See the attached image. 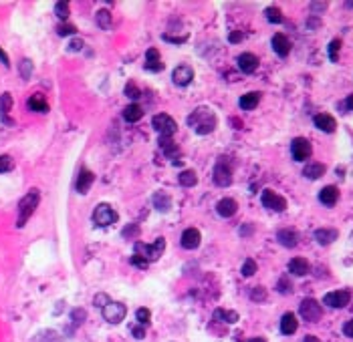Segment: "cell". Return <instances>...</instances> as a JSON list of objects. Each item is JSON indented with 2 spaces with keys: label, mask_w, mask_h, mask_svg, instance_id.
Wrapping results in <instances>:
<instances>
[{
  "label": "cell",
  "mask_w": 353,
  "mask_h": 342,
  "mask_svg": "<svg viewBox=\"0 0 353 342\" xmlns=\"http://www.w3.org/2000/svg\"><path fill=\"white\" fill-rule=\"evenodd\" d=\"M188 125L194 127L198 135H208L216 129V115L208 107H198L188 117Z\"/></svg>",
  "instance_id": "cell-1"
},
{
  "label": "cell",
  "mask_w": 353,
  "mask_h": 342,
  "mask_svg": "<svg viewBox=\"0 0 353 342\" xmlns=\"http://www.w3.org/2000/svg\"><path fill=\"white\" fill-rule=\"evenodd\" d=\"M39 201H41L39 190L26 192V195L18 201V217H16V226H18V228H22L28 220H31V215H33L35 209L39 207Z\"/></svg>",
  "instance_id": "cell-2"
},
{
  "label": "cell",
  "mask_w": 353,
  "mask_h": 342,
  "mask_svg": "<svg viewBox=\"0 0 353 342\" xmlns=\"http://www.w3.org/2000/svg\"><path fill=\"white\" fill-rule=\"evenodd\" d=\"M135 254L141 256L145 262H156L162 258L164 250H166V240L164 238H158L154 244H141V242H135Z\"/></svg>",
  "instance_id": "cell-3"
},
{
  "label": "cell",
  "mask_w": 353,
  "mask_h": 342,
  "mask_svg": "<svg viewBox=\"0 0 353 342\" xmlns=\"http://www.w3.org/2000/svg\"><path fill=\"white\" fill-rule=\"evenodd\" d=\"M152 127H154V131H158L160 137L168 139V137H172L176 131H178V123H176L170 115L160 113V115H156V117L152 119Z\"/></svg>",
  "instance_id": "cell-4"
},
{
  "label": "cell",
  "mask_w": 353,
  "mask_h": 342,
  "mask_svg": "<svg viewBox=\"0 0 353 342\" xmlns=\"http://www.w3.org/2000/svg\"><path fill=\"white\" fill-rule=\"evenodd\" d=\"M101 314H103V320H107L109 324H119L125 320L127 308L121 302H109L107 306L101 308Z\"/></svg>",
  "instance_id": "cell-5"
},
{
  "label": "cell",
  "mask_w": 353,
  "mask_h": 342,
  "mask_svg": "<svg viewBox=\"0 0 353 342\" xmlns=\"http://www.w3.org/2000/svg\"><path fill=\"white\" fill-rule=\"evenodd\" d=\"M93 222L99 226V228H109L117 222V211L109 205V203H99L93 211Z\"/></svg>",
  "instance_id": "cell-6"
},
{
  "label": "cell",
  "mask_w": 353,
  "mask_h": 342,
  "mask_svg": "<svg viewBox=\"0 0 353 342\" xmlns=\"http://www.w3.org/2000/svg\"><path fill=\"white\" fill-rule=\"evenodd\" d=\"M214 183L220 188H228L232 183V163L228 157H220L214 165Z\"/></svg>",
  "instance_id": "cell-7"
},
{
  "label": "cell",
  "mask_w": 353,
  "mask_h": 342,
  "mask_svg": "<svg viewBox=\"0 0 353 342\" xmlns=\"http://www.w3.org/2000/svg\"><path fill=\"white\" fill-rule=\"evenodd\" d=\"M299 312H301V318L307 320V322H317L321 316H323V308L317 300L313 298H305L299 306Z\"/></svg>",
  "instance_id": "cell-8"
},
{
  "label": "cell",
  "mask_w": 353,
  "mask_h": 342,
  "mask_svg": "<svg viewBox=\"0 0 353 342\" xmlns=\"http://www.w3.org/2000/svg\"><path fill=\"white\" fill-rule=\"evenodd\" d=\"M291 153H293V159L295 161H307L313 153V147L309 143V139L305 137H297L295 141L291 143Z\"/></svg>",
  "instance_id": "cell-9"
},
{
  "label": "cell",
  "mask_w": 353,
  "mask_h": 342,
  "mask_svg": "<svg viewBox=\"0 0 353 342\" xmlns=\"http://www.w3.org/2000/svg\"><path fill=\"white\" fill-rule=\"evenodd\" d=\"M260 201H262L264 207L273 209V211H285L287 209V199L273 190H264L262 195H260Z\"/></svg>",
  "instance_id": "cell-10"
},
{
  "label": "cell",
  "mask_w": 353,
  "mask_h": 342,
  "mask_svg": "<svg viewBox=\"0 0 353 342\" xmlns=\"http://www.w3.org/2000/svg\"><path fill=\"white\" fill-rule=\"evenodd\" d=\"M351 302V292L349 290H335L329 292L323 298V304H327L329 308H345Z\"/></svg>",
  "instance_id": "cell-11"
},
{
  "label": "cell",
  "mask_w": 353,
  "mask_h": 342,
  "mask_svg": "<svg viewBox=\"0 0 353 342\" xmlns=\"http://www.w3.org/2000/svg\"><path fill=\"white\" fill-rule=\"evenodd\" d=\"M194 79V69L188 67V65H180V67H176L174 73H172V81L178 85V87H188Z\"/></svg>",
  "instance_id": "cell-12"
},
{
  "label": "cell",
  "mask_w": 353,
  "mask_h": 342,
  "mask_svg": "<svg viewBox=\"0 0 353 342\" xmlns=\"http://www.w3.org/2000/svg\"><path fill=\"white\" fill-rule=\"evenodd\" d=\"M236 63H238V69H240L242 73L252 75V73L258 69V56L252 54V52H242V54L238 56Z\"/></svg>",
  "instance_id": "cell-13"
},
{
  "label": "cell",
  "mask_w": 353,
  "mask_h": 342,
  "mask_svg": "<svg viewBox=\"0 0 353 342\" xmlns=\"http://www.w3.org/2000/svg\"><path fill=\"white\" fill-rule=\"evenodd\" d=\"M313 123H315V127L321 129L323 133H333V131L337 129V121H335L331 115H327V113H319V115H315Z\"/></svg>",
  "instance_id": "cell-14"
},
{
  "label": "cell",
  "mask_w": 353,
  "mask_h": 342,
  "mask_svg": "<svg viewBox=\"0 0 353 342\" xmlns=\"http://www.w3.org/2000/svg\"><path fill=\"white\" fill-rule=\"evenodd\" d=\"M93 181H95V175H93L89 169H81L79 175H77L75 188H77L79 194H87V192H89V188L93 185Z\"/></svg>",
  "instance_id": "cell-15"
},
{
  "label": "cell",
  "mask_w": 353,
  "mask_h": 342,
  "mask_svg": "<svg viewBox=\"0 0 353 342\" xmlns=\"http://www.w3.org/2000/svg\"><path fill=\"white\" fill-rule=\"evenodd\" d=\"M200 240H202L200 232L196 228H188L182 234V247H186V250H196L200 245Z\"/></svg>",
  "instance_id": "cell-16"
},
{
  "label": "cell",
  "mask_w": 353,
  "mask_h": 342,
  "mask_svg": "<svg viewBox=\"0 0 353 342\" xmlns=\"http://www.w3.org/2000/svg\"><path fill=\"white\" fill-rule=\"evenodd\" d=\"M160 147H162V151L166 153V157L174 159V163H180V147L176 145L170 137H168V139L160 137Z\"/></svg>",
  "instance_id": "cell-17"
},
{
  "label": "cell",
  "mask_w": 353,
  "mask_h": 342,
  "mask_svg": "<svg viewBox=\"0 0 353 342\" xmlns=\"http://www.w3.org/2000/svg\"><path fill=\"white\" fill-rule=\"evenodd\" d=\"M297 328H299V320H297V316H295V314H293V312L283 314V318H281V332H283L285 336L295 334V332H297Z\"/></svg>",
  "instance_id": "cell-18"
},
{
  "label": "cell",
  "mask_w": 353,
  "mask_h": 342,
  "mask_svg": "<svg viewBox=\"0 0 353 342\" xmlns=\"http://www.w3.org/2000/svg\"><path fill=\"white\" fill-rule=\"evenodd\" d=\"M236 209H238V203L232 197H224L216 203V211H218L220 217H232L234 213H236Z\"/></svg>",
  "instance_id": "cell-19"
},
{
  "label": "cell",
  "mask_w": 353,
  "mask_h": 342,
  "mask_svg": "<svg viewBox=\"0 0 353 342\" xmlns=\"http://www.w3.org/2000/svg\"><path fill=\"white\" fill-rule=\"evenodd\" d=\"M271 45H273V50H275L279 56H287V54L291 52V41H289L285 35H281V33H277V35L273 37Z\"/></svg>",
  "instance_id": "cell-20"
},
{
  "label": "cell",
  "mask_w": 353,
  "mask_h": 342,
  "mask_svg": "<svg viewBox=\"0 0 353 342\" xmlns=\"http://www.w3.org/2000/svg\"><path fill=\"white\" fill-rule=\"evenodd\" d=\"M10 109H12L10 93H2V97H0V119H2V123H6V125H14V121L8 117Z\"/></svg>",
  "instance_id": "cell-21"
},
{
  "label": "cell",
  "mask_w": 353,
  "mask_h": 342,
  "mask_svg": "<svg viewBox=\"0 0 353 342\" xmlns=\"http://www.w3.org/2000/svg\"><path fill=\"white\" fill-rule=\"evenodd\" d=\"M339 199V190L335 188V185H327V188H323L319 192V201L323 205H335Z\"/></svg>",
  "instance_id": "cell-22"
},
{
  "label": "cell",
  "mask_w": 353,
  "mask_h": 342,
  "mask_svg": "<svg viewBox=\"0 0 353 342\" xmlns=\"http://www.w3.org/2000/svg\"><path fill=\"white\" fill-rule=\"evenodd\" d=\"M145 69L148 71H162L164 69V63L160 58L158 49H148V52H145Z\"/></svg>",
  "instance_id": "cell-23"
},
{
  "label": "cell",
  "mask_w": 353,
  "mask_h": 342,
  "mask_svg": "<svg viewBox=\"0 0 353 342\" xmlns=\"http://www.w3.org/2000/svg\"><path fill=\"white\" fill-rule=\"evenodd\" d=\"M309 270H311V266H309V262L305 258H293L289 262V272L295 274V276H307Z\"/></svg>",
  "instance_id": "cell-24"
},
{
  "label": "cell",
  "mask_w": 353,
  "mask_h": 342,
  "mask_svg": "<svg viewBox=\"0 0 353 342\" xmlns=\"http://www.w3.org/2000/svg\"><path fill=\"white\" fill-rule=\"evenodd\" d=\"M152 201H154V207H156L158 211H162V213H168V211L172 209V197H170L166 192H156Z\"/></svg>",
  "instance_id": "cell-25"
},
{
  "label": "cell",
  "mask_w": 353,
  "mask_h": 342,
  "mask_svg": "<svg viewBox=\"0 0 353 342\" xmlns=\"http://www.w3.org/2000/svg\"><path fill=\"white\" fill-rule=\"evenodd\" d=\"M337 238H339V232H337V230L323 228V230H317V232H315V240H317L321 245H329V244H333Z\"/></svg>",
  "instance_id": "cell-26"
},
{
  "label": "cell",
  "mask_w": 353,
  "mask_h": 342,
  "mask_svg": "<svg viewBox=\"0 0 353 342\" xmlns=\"http://www.w3.org/2000/svg\"><path fill=\"white\" fill-rule=\"evenodd\" d=\"M277 240H279L285 247H295V245L299 244V236H297L295 230H281V232L277 234Z\"/></svg>",
  "instance_id": "cell-27"
},
{
  "label": "cell",
  "mask_w": 353,
  "mask_h": 342,
  "mask_svg": "<svg viewBox=\"0 0 353 342\" xmlns=\"http://www.w3.org/2000/svg\"><path fill=\"white\" fill-rule=\"evenodd\" d=\"M28 109L35 111V113H49V103L41 93H35V95L28 99Z\"/></svg>",
  "instance_id": "cell-28"
},
{
  "label": "cell",
  "mask_w": 353,
  "mask_h": 342,
  "mask_svg": "<svg viewBox=\"0 0 353 342\" xmlns=\"http://www.w3.org/2000/svg\"><path fill=\"white\" fill-rule=\"evenodd\" d=\"M303 175H305L307 179H319V177L325 175V165H323V163H317V161H311V163L305 165Z\"/></svg>",
  "instance_id": "cell-29"
},
{
  "label": "cell",
  "mask_w": 353,
  "mask_h": 342,
  "mask_svg": "<svg viewBox=\"0 0 353 342\" xmlns=\"http://www.w3.org/2000/svg\"><path fill=\"white\" fill-rule=\"evenodd\" d=\"M258 101H260V93H246V95L240 97L238 105H240V109H244V111H252V109L258 105Z\"/></svg>",
  "instance_id": "cell-30"
},
{
  "label": "cell",
  "mask_w": 353,
  "mask_h": 342,
  "mask_svg": "<svg viewBox=\"0 0 353 342\" xmlns=\"http://www.w3.org/2000/svg\"><path fill=\"white\" fill-rule=\"evenodd\" d=\"M143 117V111H141V107L137 105V103H131V105H127L125 109H123V119L127 121V123H135V121H139Z\"/></svg>",
  "instance_id": "cell-31"
},
{
  "label": "cell",
  "mask_w": 353,
  "mask_h": 342,
  "mask_svg": "<svg viewBox=\"0 0 353 342\" xmlns=\"http://www.w3.org/2000/svg\"><path fill=\"white\" fill-rule=\"evenodd\" d=\"M214 318H216V320H224V322H228V324L238 322V314L234 312V310H222V308H216V310H214Z\"/></svg>",
  "instance_id": "cell-32"
},
{
  "label": "cell",
  "mask_w": 353,
  "mask_h": 342,
  "mask_svg": "<svg viewBox=\"0 0 353 342\" xmlns=\"http://www.w3.org/2000/svg\"><path fill=\"white\" fill-rule=\"evenodd\" d=\"M180 183L184 185V188H194V185L198 183V175L194 169H184L180 173Z\"/></svg>",
  "instance_id": "cell-33"
},
{
  "label": "cell",
  "mask_w": 353,
  "mask_h": 342,
  "mask_svg": "<svg viewBox=\"0 0 353 342\" xmlns=\"http://www.w3.org/2000/svg\"><path fill=\"white\" fill-rule=\"evenodd\" d=\"M264 14H267V20H269V22H273V24H281V22L285 20V16H283L281 8H277V6H269L267 10H264Z\"/></svg>",
  "instance_id": "cell-34"
},
{
  "label": "cell",
  "mask_w": 353,
  "mask_h": 342,
  "mask_svg": "<svg viewBox=\"0 0 353 342\" xmlns=\"http://www.w3.org/2000/svg\"><path fill=\"white\" fill-rule=\"evenodd\" d=\"M55 12H57V16L61 18L63 22H67V18H69V14H71L69 2H57V4H55Z\"/></svg>",
  "instance_id": "cell-35"
},
{
  "label": "cell",
  "mask_w": 353,
  "mask_h": 342,
  "mask_svg": "<svg viewBox=\"0 0 353 342\" xmlns=\"http://www.w3.org/2000/svg\"><path fill=\"white\" fill-rule=\"evenodd\" d=\"M256 270H258V266H256V262H254L252 258L244 260V264H242V268H240V272H242V276H244V278L254 276V274H256Z\"/></svg>",
  "instance_id": "cell-36"
},
{
  "label": "cell",
  "mask_w": 353,
  "mask_h": 342,
  "mask_svg": "<svg viewBox=\"0 0 353 342\" xmlns=\"http://www.w3.org/2000/svg\"><path fill=\"white\" fill-rule=\"evenodd\" d=\"M77 33V28L75 24H69V22H61L57 26V35L59 37H69V35H75Z\"/></svg>",
  "instance_id": "cell-37"
},
{
  "label": "cell",
  "mask_w": 353,
  "mask_h": 342,
  "mask_svg": "<svg viewBox=\"0 0 353 342\" xmlns=\"http://www.w3.org/2000/svg\"><path fill=\"white\" fill-rule=\"evenodd\" d=\"M97 24L103 30H107L111 26V14H109V10H99L97 12Z\"/></svg>",
  "instance_id": "cell-38"
},
{
  "label": "cell",
  "mask_w": 353,
  "mask_h": 342,
  "mask_svg": "<svg viewBox=\"0 0 353 342\" xmlns=\"http://www.w3.org/2000/svg\"><path fill=\"white\" fill-rule=\"evenodd\" d=\"M18 71H20V77H22V79H31V75H33V63H31L28 58H22Z\"/></svg>",
  "instance_id": "cell-39"
},
{
  "label": "cell",
  "mask_w": 353,
  "mask_h": 342,
  "mask_svg": "<svg viewBox=\"0 0 353 342\" xmlns=\"http://www.w3.org/2000/svg\"><path fill=\"white\" fill-rule=\"evenodd\" d=\"M135 318H137V324L145 326V324H150V320H152V312L148 308H139L135 312Z\"/></svg>",
  "instance_id": "cell-40"
},
{
  "label": "cell",
  "mask_w": 353,
  "mask_h": 342,
  "mask_svg": "<svg viewBox=\"0 0 353 342\" xmlns=\"http://www.w3.org/2000/svg\"><path fill=\"white\" fill-rule=\"evenodd\" d=\"M339 50H341V41H339V39H333V41L329 43V58L333 60V63L339 58Z\"/></svg>",
  "instance_id": "cell-41"
},
{
  "label": "cell",
  "mask_w": 353,
  "mask_h": 342,
  "mask_svg": "<svg viewBox=\"0 0 353 342\" xmlns=\"http://www.w3.org/2000/svg\"><path fill=\"white\" fill-rule=\"evenodd\" d=\"M14 167V161L12 157H8V155H0V173H6Z\"/></svg>",
  "instance_id": "cell-42"
},
{
  "label": "cell",
  "mask_w": 353,
  "mask_h": 342,
  "mask_svg": "<svg viewBox=\"0 0 353 342\" xmlns=\"http://www.w3.org/2000/svg\"><path fill=\"white\" fill-rule=\"evenodd\" d=\"M250 298H252V302H264L267 300V290H264L262 286H256L250 292Z\"/></svg>",
  "instance_id": "cell-43"
},
{
  "label": "cell",
  "mask_w": 353,
  "mask_h": 342,
  "mask_svg": "<svg viewBox=\"0 0 353 342\" xmlns=\"http://www.w3.org/2000/svg\"><path fill=\"white\" fill-rule=\"evenodd\" d=\"M279 292H281V294H291V292H293V286H291V282H289L287 278H281V280H279Z\"/></svg>",
  "instance_id": "cell-44"
},
{
  "label": "cell",
  "mask_w": 353,
  "mask_h": 342,
  "mask_svg": "<svg viewBox=\"0 0 353 342\" xmlns=\"http://www.w3.org/2000/svg\"><path fill=\"white\" fill-rule=\"evenodd\" d=\"M125 95L131 97V99H139V97H141V95H139V89H135L133 83H127V87H125Z\"/></svg>",
  "instance_id": "cell-45"
},
{
  "label": "cell",
  "mask_w": 353,
  "mask_h": 342,
  "mask_svg": "<svg viewBox=\"0 0 353 342\" xmlns=\"http://www.w3.org/2000/svg\"><path fill=\"white\" fill-rule=\"evenodd\" d=\"M137 234H139V226H137V224H129V226L123 230V236H125V238H135Z\"/></svg>",
  "instance_id": "cell-46"
},
{
  "label": "cell",
  "mask_w": 353,
  "mask_h": 342,
  "mask_svg": "<svg viewBox=\"0 0 353 342\" xmlns=\"http://www.w3.org/2000/svg\"><path fill=\"white\" fill-rule=\"evenodd\" d=\"M131 334H133V338L143 340V338H145V328L139 326V324H135V326H131Z\"/></svg>",
  "instance_id": "cell-47"
},
{
  "label": "cell",
  "mask_w": 353,
  "mask_h": 342,
  "mask_svg": "<svg viewBox=\"0 0 353 342\" xmlns=\"http://www.w3.org/2000/svg\"><path fill=\"white\" fill-rule=\"evenodd\" d=\"M93 302H95V306H97V308H103V306H107V304H109V296H107V294H97Z\"/></svg>",
  "instance_id": "cell-48"
},
{
  "label": "cell",
  "mask_w": 353,
  "mask_h": 342,
  "mask_svg": "<svg viewBox=\"0 0 353 342\" xmlns=\"http://www.w3.org/2000/svg\"><path fill=\"white\" fill-rule=\"evenodd\" d=\"M164 41L168 43H176V45H184L188 41V37H170V35H164Z\"/></svg>",
  "instance_id": "cell-49"
},
{
  "label": "cell",
  "mask_w": 353,
  "mask_h": 342,
  "mask_svg": "<svg viewBox=\"0 0 353 342\" xmlns=\"http://www.w3.org/2000/svg\"><path fill=\"white\" fill-rule=\"evenodd\" d=\"M131 264H133L135 268H148V262H145L141 256H137V254H135V256H131Z\"/></svg>",
  "instance_id": "cell-50"
},
{
  "label": "cell",
  "mask_w": 353,
  "mask_h": 342,
  "mask_svg": "<svg viewBox=\"0 0 353 342\" xmlns=\"http://www.w3.org/2000/svg\"><path fill=\"white\" fill-rule=\"evenodd\" d=\"M83 49V41L81 39H73L71 43H69V50L71 52H77V50H81Z\"/></svg>",
  "instance_id": "cell-51"
},
{
  "label": "cell",
  "mask_w": 353,
  "mask_h": 342,
  "mask_svg": "<svg viewBox=\"0 0 353 342\" xmlns=\"http://www.w3.org/2000/svg\"><path fill=\"white\" fill-rule=\"evenodd\" d=\"M343 334H345L347 338H353V320H347V322L343 324Z\"/></svg>",
  "instance_id": "cell-52"
},
{
  "label": "cell",
  "mask_w": 353,
  "mask_h": 342,
  "mask_svg": "<svg viewBox=\"0 0 353 342\" xmlns=\"http://www.w3.org/2000/svg\"><path fill=\"white\" fill-rule=\"evenodd\" d=\"M327 8V2H311V10L313 12H323Z\"/></svg>",
  "instance_id": "cell-53"
},
{
  "label": "cell",
  "mask_w": 353,
  "mask_h": 342,
  "mask_svg": "<svg viewBox=\"0 0 353 342\" xmlns=\"http://www.w3.org/2000/svg\"><path fill=\"white\" fill-rule=\"evenodd\" d=\"M0 60H2V65H4V67H10V60H8L6 52L2 50V47H0Z\"/></svg>",
  "instance_id": "cell-54"
},
{
  "label": "cell",
  "mask_w": 353,
  "mask_h": 342,
  "mask_svg": "<svg viewBox=\"0 0 353 342\" xmlns=\"http://www.w3.org/2000/svg\"><path fill=\"white\" fill-rule=\"evenodd\" d=\"M228 39H230V43H240V41H242V35H240V33H230Z\"/></svg>",
  "instance_id": "cell-55"
},
{
  "label": "cell",
  "mask_w": 353,
  "mask_h": 342,
  "mask_svg": "<svg viewBox=\"0 0 353 342\" xmlns=\"http://www.w3.org/2000/svg\"><path fill=\"white\" fill-rule=\"evenodd\" d=\"M345 107H347L349 111H353V95H349V97H347V101H345Z\"/></svg>",
  "instance_id": "cell-56"
},
{
  "label": "cell",
  "mask_w": 353,
  "mask_h": 342,
  "mask_svg": "<svg viewBox=\"0 0 353 342\" xmlns=\"http://www.w3.org/2000/svg\"><path fill=\"white\" fill-rule=\"evenodd\" d=\"M252 232H254V228H252V226H248V228L240 230V234H242V236H248V234H252Z\"/></svg>",
  "instance_id": "cell-57"
},
{
  "label": "cell",
  "mask_w": 353,
  "mask_h": 342,
  "mask_svg": "<svg viewBox=\"0 0 353 342\" xmlns=\"http://www.w3.org/2000/svg\"><path fill=\"white\" fill-rule=\"evenodd\" d=\"M303 342H319V338L317 336H313V334H309V336H305V340Z\"/></svg>",
  "instance_id": "cell-58"
},
{
  "label": "cell",
  "mask_w": 353,
  "mask_h": 342,
  "mask_svg": "<svg viewBox=\"0 0 353 342\" xmlns=\"http://www.w3.org/2000/svg\"><path fill=\"white\" fill-rule=\"evenodd\" d=\"M250 342H267V340H264V338H252Z\"/></svg>",
  "instance_id": "cell-59"
}]
</instances>
